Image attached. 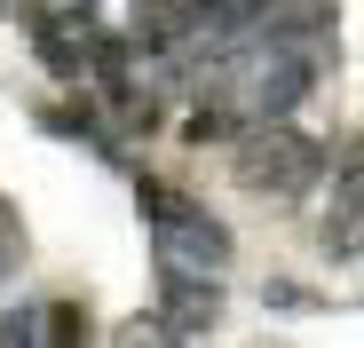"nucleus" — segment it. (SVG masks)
Listing matches in <instances>:
<instances>
[{
	"mask_svg": "<svg viewBox=\"0 0 364 348\" xmlns=\"http://www.w3.org/2000/svg\"><path fill=\"white\" fill-rule=\"evenodd\" d=\"M48 340H87V309H72V301H48Z\"/></svg>",
	"mask_w": 364,
	"mask_h": 348,
	"instance_id": "nucleus-8",
	"label": "nucleus"
},
{
	"mask_svg": "<svg viewBox=\"0 0 364 348\" xmlns=\"http://www.w3.org/2000/svg\"><path fill=\"white\" fill-rule=\"evenodd\" d=\"M262 135L237 151V183L262 190V198H301L325 174V143L317 135H301L293 119H254Z\"/></svg>",
	"mask_w": 364,
	"mask_h": 348,
	"instance_id": "nucleus-2",
	"label": "nucleus"
},
{
	"mask_svg": "<svg viewBox=\"0 0 364 348\" xmlns=\"http://www.w3.org/2000/svg\"><path fill=\"white\" fill-rule=\"evenodd\" d=\"M32 32H40V64H48V72H64V80L87 72V40H95L87 24H64V16H48V9H40Z\"/></svg>",
	"mask_w": 364,
	"mask_h": 348,
	"instance_id": "nucleus-5",
	"label": "nucleus"
},
{
	"mask_svg": "<svg viewBox=\"0 0 364 348\" xmlns=\"http://www.w3.org/2000/svg\"><path fill=\"white\" fill-rule=\"evenodd\" d=\"M309 80H317V55L301 40H269L262 32V48L237 64V119H285L309 95Z\"/></svg>",
	"mask_w": 364,
	"mask_h": 348,
	"instance_id": "nucleus-3",
	"label": "nucleus"
},
{
	"mask_svg": "<svg viewBox=\"0 0 364 348\" xmlns=\"http://www.w3.org/2000/svg\"><path fill=\"white\" fill-rule=\"evenodd\" d=\"M222 317V277H166V301H159V332H214Z\"/></svg>",
	"mask_w": 364,
	"mask_h": 348,
	"instance_id": "nucleus-4",
	"label": "nucleus"
},
{
	"mask_svg": "<svg viewBox=\"0 0 364 348\" xmlns=\"http://www.w3.org/2000/svg\"><path fill=\"white\" fill-rule=\"evenodd\" d=\"M9 340H48V301H24V309H9V325H0Z\"/></svg>",
	"mask_w": 364,
	"mask_h": 348,
	"instance_id": "nucleus-7",
	"label": "nucleus"
},
{
	"mask_svg": "<svg viewBox=\"0 0 364 348\" xmlns=\"http://www.w3.org/2000/svg\"><path fill=\"white\" fill-rule=\"evenodd\" d=\"M16 261H24V222L0 206V285H9V269H16Z\"/></svg>",
	"mask_w": 364,
	"mask_h": 348,
	"instance_id": "nucleus-9",
	"label": "nucleus"
},
{
	"mask_svg": "<svg viewBox=\"0 0 364 348\" xmlns=\"http://www.w3.org/2000/svg\"><path fill=\"white\" fill-rule=\"evenodd\" d=\"M143 190V214H151V254L166 277H222L230 269V229L198 206V198H182V190H159V183H135Z\"/></svg>",
	"mask_w": 364,
	"mask_h": 348,
	"instance_id": "nucleus-1",
	"label": "nucleus"
},
{
	"mask_svg": "<svg viewBox=\"0 0 364 348\" xmlns=\"http://www.w3.org/2000/svg\"><path fill=\"white\" fill-rule=\"evenodd\" d=\"M0 16H9V0H0Z\"/></svg>",
	"mask_w": 364,
	"mask_h": 348,
	"instance_id": "nucleus-12",
	"label": "nucleus"
},
{
	"mask_svg": "<svg viewBox=\"0 0 364 348\" xmlns=\"http://www.w3.org/2000/svg\"><path fill=\"white\" fill-rule=\"evenodd\" d=\"M182 135H191V143H222V135H237V103H198L191 119H182Z\"/></svg>",
	"mask_w": 364,
	"mask_h": 348,
	"instance_id": "nucleus-6",
	"label": "nucleus"
},
{
	"mask_svg": "<svg viewBox=\"0 0 364 348\" xmlns=\"http://www.w3.org/2000/svg\"><path fill=\"white\" fill-rule=\"evenodd\" d=\"M277 9V0H230V32H246V24H262Z\"/></svg>",
	"mask_w": 364,
	"mask_h": 348,
	"instance_id": "nucleus-10",
	"label": "nucleus"
},
{
	"mask_svg": "<svg viewBox=\"0 0 364 348\" xmlns=\"http://www.w3.org/2000/svg\"><path fill=\"white\" fill-rule=\"evenodd\" d=\"M64 9H87V0H64Z\"/></svg>",
	"mask_w": 364,
	"mask_h": 348,
	"instance_id": "nucleus-11",
	"label": "nucleus"
}]
</instances>
